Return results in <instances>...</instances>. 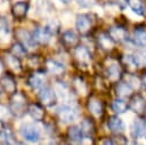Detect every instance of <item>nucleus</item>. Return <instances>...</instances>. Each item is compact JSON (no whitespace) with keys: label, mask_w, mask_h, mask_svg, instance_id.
<instances>
[{"label":"nucleus","mask_w":146,"mask_h":145,"mask_svg":"<svg viewBox=\"0 0 146 145\" xmlns=\"http://www.w3.org/2000/svg\"><path fill=\"white\" fill-rule=\"evenodd\" d=\"M129 105L128 103L123 99V97H120V98H116L112 102V110L116 113V114H122L124 113L127 110H128Z\"/></svg>","instance_id":"4be33fe9"},{"label":"nucleus","mask_w":146,"mask_h":145,"mask_svg":"<svg viewBox=\"0 0 146 145\" xmlns=\"http://www.w3.org/2000/svg\"><path fill=\"white\" fill-rule=\"evenodd\" d=\"M106 75L111 81H116L120 79L121 76V69L119 66V64L116 63H112L110 65H107L106 67Z\"/></svg>","instance_id":"a211bd4d"},{"label":"nucleus","mask_w":146,"mask_h":145,"mask_svg":"<svg viewBox=\"0 0 146 145\" xmlns=\"http://www.w3.org/2000/svg\"><path fill=\"white\" fill-rule=\"evenodd\" d=\"M60 2H63V3H70L71 2V0H59Z\"/></svg>","instance_id":"c9c22d12"},{"label":"nucleus","mask_w":146,"mask_h":145,"mask_svg":"<svg viewBox=\"0 0 146 145\" xmlns=\"http://www.w3.org/2000/svg\"><path fill=\"white\" fill-rule=\"evenodd\" d=\"M9 108L13 115L22 116L26 110V98L21 92H15L9 104Z\"/></svg>","instance_id":"f257e3e1"},{"label":"nucleus","mask_w":146,"mask_h":145,"mask_svg":"<svg viewBox=\"0 0 146 145\" xmlns=\"http://www.w3.org/2000/svg\"><path fill=\"white\" fill-rule=\"evenodd\" d=\"M145 132H146V121L143 119H136L131 128L132 136L135 138H140L145 136Z\"/></svg>","instance_id":"9d476101"},{"label":"nucleus","mask_w":146,"mask_h":145,"mask_svg":"<svg viewBox=\"0 0 146 145\" xmlns=\"http://www.w3.org/2000/svg\"><path fill=\"white\" fill-rule=\"evenodd\" d=\"M27 113L35 120V121H41L44 118V111L39 104H30L27 106Z\"/></svg>","instance_id":"dca6fc26"},{"label":"nucleus","mask_w":146,"mask_h":145,"mask_svg":"<svg viewBox=\"0 0 146 145\" xmlns=\"http://www.w3.org/2000/svg\"><path fill=\"white\" fill-rule=\"evenodd\" d=\"M133 42L139 47H146V30L137 27L133 31Z\"/></svg>","instance_id":"6ab92c4d"},{"label":"nucleus","mask_w":146,"mask_h":145,"mask_svg":"<svg viewBox=\"0 0 146 145\" xmlns=\"http://www.w3.org/2000/svg\"><path fill=\"white\" fill-rule=\"evenodd\" d=\"M107 126H108V129L112 131V132H115V134H121L124 131L125 127H124V122L116 115H113L108 119L107 121Z\"/></svg>","instance_id":"1a4fd4ad"},{"label":"nucleus","mask_w":146,"mask_h":145,"mask_svg":"<svg viewBox=\"0 0 146 145\" xmlns=\"http://www.w3.org/2000/svg\"><path fill=\"white\" fill-rule=\"evenodd\" d=\"M128 3H129V6L133 13H136L137 15H140V16L144 15L145 6H144L141 0H128Z\"/></svg>","instance_id":"393cba45"},{"label":"nucleus","mask_w":146,"mask_h":145,"mask_svg":"<svg viewBox=\"0 0 146 145\" xmlns=\"http://www.w3.org/2000/svg\"><path fill=\"white\" fill-rule=\"evenodd\" d=\"M44 26L47 27V30H48L51 34H56L57 31H58V29H59V24H58V22H56V21H50V22H48Z\"/></svg>","instance_id":"473e14b6"},{"label":"nucleus","mask_w":146,"mask_h":145,"mask_svg":"<svg viewBox=\"0 0 146 145\" xmlns=\"http://www.w3.org/2000/svg\"><path fill=\"white\" fill-rule=\"evenodd\" d=\"M75 26H76V29H78L79 32H81V33L84 34L91 27V18L87 14H80V15L76 16Z\"/></svg>","instance_id":"0eeeda50"},{"label":"nucleus","mask_w":146,"mask_h":145,"mask_svg":"<svg viewBox=\"0 0 146 145\" xmlns=\"http://www.w3.org/2000/svg\"><path fill=\"white\" fill-rule=\"evenodd\" d=\"M62 42L65 46H67V47L75 46L76 42H78V37H76L75 32H73L71 30H67V31L63 32V34H62Z\"/></svg>","instance_id":"412c9836"},{"label":"nucleus","mask_w":146,"mask_h":145,"mask_svg":"<svg viewBox=\"0 0 146 145\" xmlns=\"http://www.w3.org/2000/svg\"><path fill=\"white\" fill-rule=\"evenodd\" d=\"M36 5L41 11H44V10H47L49 2H48V0H36Z\"/></svg>","instance_id":"72a5a7b5"},{"label":"nucleus","mask_w":146,"mask_h":145,"mask_svg":"<svg viewBox=\"0 0 146 145\" xmlns=\"http://www.w3.org/2000/svg\"><path fill=\"white\" fill-rule=\"evenodd\" d=\"M132 87L130 86L129 82H120L117 86H116V94L120 96V97H128L131 95L132 92Z\"/></svg>","instance_id":"b1692460"},{"label":"nucleus","mask_w":146,"mask_h":145,"mask_svg":"<svg viewBox=\"0 0 146 145\" xmlns=\"http://www.w3.org/2000/svg\"><path fill=\"white\" fill-rule=\"evenodd\" d=\"M0 84L6 92H9V94L16 92V81L14 80L13 76H10V75L1 76L0 78Z\"/></svg>","instance_id":"ddd939ff"},{"label":"nucleus","mask_w":146,"mask_h":145,"mask_svg":"<svg viewBox=\"0 0 146 145\" xmlns=\"http://www.w3.org/2000/svg\"><path fill=\"white\" fill-rule=\"evenodd\" d=\"M0 142L2 144H15L16 143L14 139L13 132L7 128H5L0 131Z\"/></svg>","instance_id":"cd10ccee"},{"label":"nucleus","mask_w":146,"mask_h":145,"mask_svg":"<svg viewBox=\"0 0 146 145\" xmlns=\"http://www.w3.org/2000/svg\"><path fill=\"white\" fill-rule=\"evenodd\" d=\"M11 112L10 108L5 106V105H0V121H6L9 119Z\"/></svg>","instance_id":"2f4dec72"},{"label":"nucleus","mask_w":146,"mask_h":145,"mask_svg":"<svg viewBox=\"0 0 146 145\" xmlns=\"http://www.w3.org/2000/svg\"><path fill=\"white\" fill-rule=\"evenodd\" d=\"M88 110L95 115V116H100L103 113V105L102 102L97 98H90L88 102Z\"/></svg>","instance_id":"aec40b11"},{"label":"nucleus","mask_w":146,"mask_h":145,"mask_svg":"<svg viewBox=\"0 0 146 145\" xmlns=\"http://www.w3.org/2000/svg\"><path fill=\"white\" fill-rule=\"evenodd\" d=\"M27 84H29L32 89H34V90L40 89V88L43 86V75H42L41 73H34V74H32V75L29 78Z\"/></svg>","instance_id":"5701e85b"},{"label":"nucleus","mask_w":146,"mask_h":145,"mask_svg":"<svg viewBox=\"0 0 146 145\" xmlns=\"http://www.w3.org/2000/svg\"><path fill=\"white\" fill-rule=\"evenodd\" d=\"M130 107H131L135 112L140 113V112H143L144 108H145V100L143 99V97H140V96H136V97L131 100Z\"/></svg>","instance_id":"c85d7f7f"},{"label":"nucleus","mask_w":146,"mask_h":145,"mask_svg":"<svg viewBox=\"0 0 146 145\" xmlns=\"http://www.w3.org/2000/svg\"><path fill=\"white\" fill-rule=\"evenodd\" d=\"M68 138L72 140V142H75V143H82L83 139L86 138L82 129L80 126H72L70 129H68Z\"/></svg>","instance_id":"2eb2a0df"},{"label":"nucleus","mask_w":146,"mask_h":145,"mask_svg":"<svg viewBox=\"0 0 146 145\" xmlns=\"http://www.w3.org/2000/svg\"><path fill=\"white\" fill-rule=\"evenodd\" d=\"M10 53L14 54V55L17 56V57H23V56L26 55L27 48H26L22 42H16V43H14V45L11 46Z\"/></svg>","instance_id":"bb28decb"},{"label":"nucleus","mask_w":146,"mask_h":145,"mask_svg":"<svg viewBox=\"0 0 146 145\" xmlns=\"http://www.w3.org/2000/svg\"><path fill=\"white\" fill-rule=\"evenodd\" d=\"M137 67H141V66H146V49L144 50H137L133 54Z\"/></svg>","instance_id":"c756f323"},{"label":"nucleus","mask_w":146,"mask_h":145,"mask_svg":"<svg viewBox=\"0 0 146 145\" xmlns=\"http://www.w3.org/2000/svg\"><path fill=\"white\" fill-rule=\"evenodd\" d=\"M74 56L78 59V62L80 64L83 65H89V63L91 62V55L90 51L88 50V48H86L84 46H79L74 49Z\"/></svg>","instance_id":"6e6552de"},{"label":"nucleus","mask_w":146,"mask_h":145,"mask_svg":"<svg viewBox=\"0 0 146 145\" xmlns=\"http://www.w3.org/2000/svg\"><path fill=\"white\" fill-rule=\"evenodd\" d=\"M32 34H33V38L36 41V43H41V45L48 43L50 41V39H51V35H52L47 30L46 26H43V27H35L34 31L32 32Z\"/></svg>","instance_id":"423d86ee"},{"label":"nucleus","mask_w":146,"mask_h":145,"mask_svg":"<svg viewBox=\"0 0 146 145\" xmlns=\"http://www.w3.org/2000/svg\"><path fill=\"white\" fill-rule=\"evenodd\" d=\"M76 1L82 7H89V6H91L94 3V0H76Z\"/></svg>","instance_id":"f704fd0d"},{"label":"nucleus","mask_w":146,"mask_h":145,"mask_svg":"<svg viewBox=\"0 0 146 145\" xmlns=\"http://www.w3.org/2000/svg\"><path fill=\"white\" fill-rule=\"evenodd\" d=\"M19 132L25 140L38 142L40 139V130L33 123H24L19 128Z\"/></svg>","instance_id":"7ed1b4c3"},{"label":"nucleus","mask_w":146,"mask_h":145,"mask_svg":"<svg viewBox=\"0 0 146 145\" xmlns=\"http://www.w3.org/2000/svg\"><path fill=\"white\" fill-rule=\"evenodd\" d=\"M143 82H144V86L146 87V75H145V78H144V81H143Z\"/></svg>","instance_id":"e433bc0d"},{"label":"nucleus","mask_w":146,"mask_h":145,"mask_svg":"<svg viewBox=\"0 0 146 145\" xmlns=\"http://www.w3.org/2000/svg\"><path fill=\"white\" fill-rule=\"evenodd\" d=\"M29 10V2L27 1H18L16 3H14L11 11L14 17L16 18H24L27 14Z\"/></svg>","instance_id":"9b49d317"},{"label":"nucleus","mask_w":146,"mask_h":145,"mask_svg":"<svg viewBox=\"0 0 146 145\" xmlns=\"http://www.w3.org/2000/svg\"><path fill=\"white\" fill-rule=\"evenodd\" d=\"M98 42H99V46L103 48V49H106V50H110L112 49L113 47V39L110 37V34H100L98 37Z\"/></svg>","instance_id":"a878e982"},{"label":"nucleus","mask_w":146,"mask_h":145,"mask_svg":"<svg viewBox=\"0 0 146 145\" xmlns=\"http://www.w3.org/2000/svg\"><path fill=\"white\" fill-rule=\"evenodd\" d=\"M16 34H17V38L19 39V41H21L27 49H34V48H35L36 41L34 40L32 33H30V32L26 31L25 29H18L17 32H16Z\"/></svg>","instance_id":"39448f33"},{"label":"nucleus","mask_w":146,"mask_h":145,"mask_svg":"<svg viewBox=\"0 0 146 145\" xmlns=\"http://www.w3.org/2000/svg\"><path fill=\"white\" fill-rule=\"evenodd\" d=\"M57 114L63 123H72L78 118V111L71 105H62L57 108Z\"/></svg>","instance_id":"f03ea898"},{"label":"nucleus","mask_w":146,"mask_h":145,"mask_svg":"<svg viewBox=\"0 0 146 145\" xmlns=\"http://www.w3.org/2000/svg\"><path fill=\"white\" fill-rule=\"evenodd\" d=\"M46 67H47L49 73L55 74V75H59L65 71V66L60 62H58L56 59H47Z\"/></svg>","instance_id":"4468645a"},{"label":"nucleus","mask_w":146,"mask_h":145,"mask_svg":"<svg viewBox=\"0 0 146 145\" xmlns=\"http://www.w3.org/2000/svg\"><path fill=\"white\" fill-rule=\"evenodd\" d=\"M5 61L10 70H13L14 72H21L22 65H21L19 58L17 56H15L14 54H7V55H5Z\"/></svg>","instance_id":"f3484780"},{"label":"nucleus","mask_w":146,"mask_h":145,"mask_svg":"<svg viewBox=\"0 0 146 145\" xmlns=\"http://www.w3.org/2000/svg\"><path fill=\"white\" fill-rule=\"evenodd\" d=\"M80 127H81V129H82V131H83V134H84L86 138L91 137L92 131H94V126H92V123H91V121H90V120L84 119V120L80 123Z\"/></svg>","instance_id":"7c9ffc66"},{"label":"nucleus","mask_w":146,"mask_h":145,"mask_svg":"<svg viewBox=\"0 0 146 145\" xmlns=\"http://www.w3.org/2000/svg\"><path fill=\"white\" fill-rule=\"evenodd\" d=\"M38 98L43 105L51 106L52 104H55L57 96H56V91L54 89H51L50 87H47V86H42L40 89H38Z\"/></svg>","instance_id":"20e7f679"},{"label":"nucleus","mask_w":146,"mask_h":145,"mask_svg":"<svg viewBox=\"0 0 146 145\" xmlns=\"http://www.w3.org/2000/svg\"><path fill=\"white\" fill-rule=\"evenodd\" d=\"M108 34L113 39V41H117V42L124 41L128 38L127 31L121 26H112L110 29V31H108Z\"/></svg>","instance_id":"f8f14e48"}]
</instances>
